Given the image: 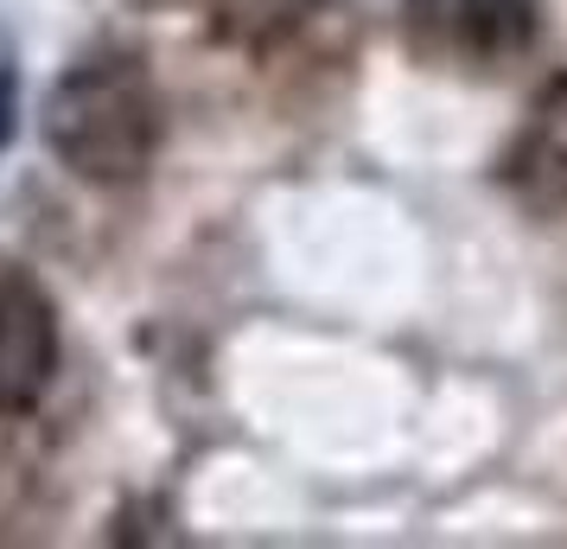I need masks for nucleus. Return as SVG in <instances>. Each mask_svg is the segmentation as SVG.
Instances as JSON below:
<instances>
[{
  "mask_svg": "<svg viewBox=\"0 0 567 549\" xmlns=\"http://www.w3.org/2000/svg\"><path fill=\"white\" fill-rule=\"evenodd\" d=\"M45 148L58 166H71L90 185H134L159 154V90L134 52H90L78 58L45 96Z\"/></svg>",
  "mask_w": 567,
  "mask_h": 549,
  "instance_id": "obj_1",
  "label": "nucleus"
},
{
  "mask_svg": "<svg viewBox=\"0 0 567 549\" xmlns=\"http://www.w3.org/2000/svg\"><path fill=\"white\" fill-rule=\"evenodd\" d=\"M402 27L440 64L497 71L536 45V0H402Z\"/></svg>",
  "mask_w": 567,
  "mask_h": 549,
  "instance_id": "obj_2",
  "label": "nucleus"
},
{
  "mask_svg": "<svg viewBox=\"0 0 567 549\" xmlns=\"http://www.w3.org/2000/svg\"><path fill=\"white\" fill-rule=\"evenodd\" d=\"M58 301L27 268H0V421L32 416L58 377Z\"/></svg>",
  "mask_w": 567,
  "mask_h": 549,
  "instance_id": "obj_3",
  "label": "nucleus"
},
{
  "mask_svg": "<svg viewBox=\"0 0 567 549\" xmlns=\"http://www.w3.org/2000/svg\"><path fill=\"white\" fill-rule=\"evenodd\" d=\"M516 185L548 211H567V90L536 109V122L516 148Z\"/></svg>",
  "mask_w": 567,
  "mask_h": 549,
  "instance_id": "obj_4",
  "label": "nucleus"
},
{
  "mask_svg": "<svg viewBox=\"0 0 567 549\" xmlns=\"http://www.w3.org/2000/svg\"><path fill=\"white\" fill-rule=\"evenodd\" d=\"M217 20H224V32L261 45V39H275L300 20V0H217Z\"/></svg>",
  "mask_w": 567,
  "mask_h": 549,
  "instance_id": "obj_5",
  "label": "nucleus"
},
{
  "mask_svg": "<svg viewBox=\"0 0 567 549\" xmlns=\"http://www.w3.org/2000/svg\"><path fill=\"white\" fill-rule=\"evenodd\" d=\"M20 129V71H13V58L0 52V148L13 141Z\"/></svg>",
  "mask_w": 567,
  "mask_h": 549,
  "instance_id": "obj_6",
  "label": "nucleus"
}]
</instances>
